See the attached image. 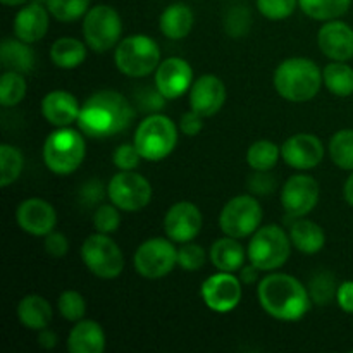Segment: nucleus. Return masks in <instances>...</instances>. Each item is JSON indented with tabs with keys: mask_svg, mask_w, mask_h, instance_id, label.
I'll return each mask as SVG.
<instances>
[{
	"mask_svg": "<svg viewBox=\"0 0 353 353\" xmlns=\"http://www.w3.org/2000/svg\"><path fill=\"white\" fill-rule=\"evenodd\" d=\"M248 188L257 195H269L274 190V179L269 171H255V174L248 179Z\"/></svg>",
	"mask_w": 353,
	"mask_h": 353,
	"instance_id": "nucleus-46",
	"label": "nucleus"
},
{
	"mask_svg": "<svg viewBox=\"0 0 353 353\" xmlns=\"http://www.w3.org/2000/svg\"><path fill=\"white\" fill-rule=\"evenodd\" d=\"M323 83V71L312 59L307 57L286 59L274 71L276 92L293 103L312 100Z\"/></svg>",
	"mask_w": 353,
	"mask_h": 353,
	"instance_id": "nucleus-3",
	"label": "nucleus"
},
{
	"mask_svg": "<svg viewBox=\"0 0 353 353\" xmlns=\"http://www.w3.org/2000/svg\"><path fill=\"white\" fill-rule=\"evenodd\" d=\"M81 200L86 203V205H93V203H99L102 202L103 196H105V190H103V185L97 179H92V181L85 183L81 186Z\"/></svg>",
	"mask_w": 353,
	"mask_h": 353,
	"instance_id": "nucleus-48",
	"label": "nucleus"
},
{
	"mask_svg": "<svg viewBox=\"0 0 353 353\" xmlns=\"http://www.w3.org/2000/svg\"><path fill=\"white\" fill-rule=\"evenodd\" d=\"M247 252L243 245L238 241V238L226 236L219 238L210 247V261L217 271L223 272H236L245 265Z\"/></svg>",
	"mask_w": 353,
	"mask_h": 353,
	"instance_id": "nucleus-25",
	"label": "nucleus"
},
{
	"mask_svg": "<svg viewBox=\"0 0 353 353\" xmlns=\"http://www.w3.org/2000/svg\"><path fill=\"white\" fill-rule=\"evenodd\" d=\"M28 83L24 74L16 71H6L0 79V103L3 107H14L26 97Z\"/></svg>",
	"mask_w": 353,
	"mask_h": 353,
	"instance_id": "nucleus-35",
	"label": "nucleus"
},
{
	"mask_svg": "<svg viewBox=\"0 0 353 353\" xmlns=\"http://www.w3.org/2000/svg\"><path fill=\"white\" fill-rule=\"evenodd\" d=\"M71 353H102L105 350V333L95 321L81 319L76 323L68 338Z\"/></svg>",
	"mask_w": 353,
	"mask_h": 353,
	"instance_id": "nucleus-23",
	"label": "nucleus"
},
{
	"mask_svg": "<svg viewBox=\"0 0 353 353\" xmlns=\"http://www.w3.org/2000/svg\"><path fill=\"white\" fill-rule=\"evenodd\" d=\"M195 23L192 7L183 2H174L162 10L159 17V28L164 37L171 40H183L190 34Z\"/></svg>",
	"mask_w": 353,
	"mask_h": 353,
	"instance_id": "nucleus-24",
	"label": "nucleus"
},
{
	"mask_svg": "<svg viewBox=\"0 0 353 353\" xmlns=\"http://www.w3.org/2000/svg\"><path fill=\"white\" fill-rule=\"evenodd\" d=\"M179 130L186 137H196L203 130V117L195 110H188V112L183 114L181 121H179Z\"/></svg>",
	"mask_w": 353,
	"mask_h": 353,
	"instance_id": "nucleus-47",
	"label": "nucleus"
},
{
	"mask_svg": "<svg viewBox=\"0 0 353 353\" xmlns=\"http://www.w3.org/2000/svg\"><path fill=\"white\" fill-rule=\"evenodd\" d=\"M257 296L264 312L285 323L300 321L310 307L309 290L296 278L281 272L259 281Z\"/></svg>",
	"mask_w": 353,
	"mask_h": 353,
	"instance_id": "nucleus-2",
	"label": "nucleus"
},
{
	"mask_svg": "<svg viewBox=\"0 0 353 353\" xmlns=\"http://www.w3.org/2000/svg\"><path fill=\"white\" fill-rule=\"evenodd\" d=\"M203 217L199 207L192 202L174 203L171 209L168 210L164 217V231L165 236L172 240L174 243H186V241H193L199 236L200 230H202Z\"/></svg>",
	"mask_w": 353,
	"mask_h": 353,
	"instance_id": "nucleus-15",
	"label": "nucleus"
},
{
	"mask_svg": "<svg viewBox=\"0 0 353 353\" xmlns=\"http://www.w3.org/2000/svg\"><path fill=\"white\" fill-rule=\"evenodd\" d=\"M134 100H137L138 109L143 110V112H157L164 107L165 103V97L162 95L161 92L155 88H150V86H143V88L137 90V95H134Z\"/></svg>",
	"mask_w": 353,
	"mask_h": 353,
	"instance_id": "nucleus-44",
	"label": "nucleus"
},
{
	"mask_svg": "<svg viewBox=\"0 0 353 353\" xmlns=\"http://www.w3.org/2000/svg\"><path fill=\"white\" fill-rule=\"evenodd\" d=\"M226 102V86L216 74H203L190 88V107L202 117H212Z\"/></svg>",
	"mask_w": 353,
	"mask_h": 353,
	"instance_id": "nucleus-19",
	"label": "nucleus"
},
{
	"mask_svg": "<svg viewBox=\"0 0 353 353\" xmlns=\"http://www.w3.org/2000/svg\"><path fill=\"white\" fill-rule=\"evenodd\" d=\"M57 343H59V338L54 331H50L48 327L38 331V345H40L41 348H45V350H52V348L57 347Z\"/></svg>",
	"mask_w": 353,
	"mask_h": 353,
	"instance_id": "nucleus-50",
	"label": "nucleus"
},
{
	"mask_svg": "<svg viewBox=\"0 0 353 353\" xmlns=\"http://www.w3.org/2000/svg\"><path fill=\"white\" fill-rule=\"evenodd\" d=\"M281 157L290 168L309 171L324 159V145L316 134L296 133L281 145Z\"/></svg>",
	"mask_w": 353,
	"mask_h": 353,
	"instance_id": "nucleus-16",
	"label": "nucleus"
},
{
	"mask_svg": "<svg viewBox=\"0 0 353 353\" xmlns=\"http://www.w3.org/2000/svg\"><path fill=\"white\" fill-rule=\"evenodd\" d=\"M290 238L293 247L307 255H314L321 252L326 245V234L317 223L299 217L290 228Z\"/></svg>",
	"mask_w": 353,
	"mask_h": 353,
	"instance_id": "nucleus-28",
	"label": "nucleus"
},
{
	"mask_svg": "<svg viewBox=\"0 0 353 353\" xmlns=\"http://www.w3.org/2000/svg\"><path fill=\"white\" fill-rule=\"evenodd\" d=\"M281 148L271 140H259L247 152V162L254 171H271L276 168Z\"/></svg>",
	"mask_w": 353,
	"mask_h": 353,
	"instance_id": "nucleus-32",
	"label": "nucleus"
},
{
	"mask_svg": "<svg viewBox=\"0 0 353 353\" xmlns=\"http://www.w3.org/2000/svg\"><path fill=\"white\" fill-rule=\"evenodd\" d=\"M57 309L61 316L69 323H78L86 314V302L83 295L76 290H65L61 293L57 302Z\"/></svg>",
	"mask_w": 353,
	"mask_h": 353,
	"instance_id": "nucleus-37",
	"label": "nucleus"
},
{
	"mask_svg": "<svg viewBox=\"0 0 353 353\" xmlns=\"http://www.w3.org/2000/svg\"><path fill=\"white\" fill-rule=\"evenodd\" d=\"M324 86L336 97L353 95V68L341 61H333L323 71Z\"/></svg>",
	"mask_w": 353,
	"mask_h": 353,
	"instance_id": "nucleus-30",
	"label": "nucleus"
},
{
	"mask_svg": "<svg viewBox=\"0 0 353 353\" xmlns=\"http://www.w3.org/2000/svg\"><path fill=\"white\" fill-rule=\"evenodd\" d=\"M93 226L99 233H116L121 226L119 207H116L114 203H102V205L97 207L95 214H93Z\"/></svg>",
	"mask_w": 353,
	"mask_h": 353,
	"instance_id": "nucleus-40",
	"label": "nucleus"
},
{
	"mask_svg": "<svg viewBox=\"0 0 353 353\" xmlns=\"http://www.w3.org/2000/svg\"><path fill=\"white\" fill-rule=\"evenodd\" d=\"M259 274H261V269H259L257 265L252 264V262L240 269V279L243 285H254V283H257Z\"/></svg>",
	"mask_w": 353,
	"mask_h": 353,
	"instance_id": "nucleus-51",
	"label": "nucleus"
},
{
	"mask_svg": "<svg viewBox=\"0 0 353 353\" xmlns=\"http://www.w3.org/2000/svg\"><path fill=\"white\" fill-rule=\"evenodd\" d=\"M16 219L24 233L31 234V236H47L55 230L57 212L47 200L33 196V199H26L19 203Z\"/></svg>",
	"mask_w": 353,
	"mask_h": 353,
	"instance_id": "nucleus-18",
	"label": "nucleus"
},
{
	"mask_svg": "<svg viewBox=\"0 0 353 353\" xmlns=\"http://www.w3.org/2000/svg\"><path fill=\"white\" fill-rule=\"evenodd\" d=\"M50 12L47 6L28 2L17 10L14 17V34L26 43H37L47 34Z\"/></svg>",
	"mask_w": 353,
	"mask_h": 353,
	"instance_id": "nucleus-21",
	"label": "nucleus"
},
{
	"mask_svg": "<svg viewBox=\"0 0 353 353\" xmlns=\"http://www.w3.org/2000/svg\"><path fill=\"white\" fill-rule=\"evenodd\" d=\"M17 317L26 330L41 331L52 323L54 310L45 296L26 295L17 305Z\"/></svg>",
	"mask_w": 353,
	"mask_h": 353,
	"instance_id": "nucleus-26",
	"label": "nucleus"
},
{
	"mask_svg": "<svg viewBox=\"0 0 353 353\" xmlns=\"http://www.w3.org/2000/svg\"><path fill=\"white\" fill-rule=\"evenodd\" d=\"M292 238L276 224L262 226L252 234L248 243V261L261 271H274L288 262L292 254Z\"/></svg>",
	"mask_w": 353,
	"mask_h": 353,
	"instance_id": "nucleus-7",
	"label": "nucleus"
},
{
	"mask_svg": "<svg viewBox=\"0 0 353 353\" xmlns=\"http://www.w3.org/2000/svg\"><path fill=\"white\" fill-rule=\"evenodd\" d=\"M319 183L309 174H295L281 190V205L286 216L299 219L316 209L319 202Z\"/></svg>",
	"mask_w": 353,
	"mask_h": 353,
	"instance_id": "nucleus-14",
	"label": "nucleus"
},
{
	"mask_svg": "<svg viewBox=\"0 0 353 353\" xmlns=\"http://www.w3.org/2000/svg\"><path fill=\"white\" fill-rule=\"evenodd\" d=\"M321 52L331 61L347 62L353 57V30L340 19H331L321 26L317 34Z\"/></svg>",
	"mask_w": 353,
	"mask_h": 353,
	"instance_id": "nucleus-20",
	"label": "nucleus"
},
{
	"mask_svg": "<svg viewBox=\"0 0 353 353\" xmlns=\"http://www.w3.org/2000/svg\"><path fill=\"white\" fill-rule=\"evenodd\" d=\"M123 34V21L114 7L99 3L90 7L83 17V37L85 43L97 54L110 50L116 47Z\"/></svg>",
	"mask_w": 353,
	"mask_h": 353,
	"instance_id": "nucleus-8",
	"label": "nucleus"
},
{
	"mask_svg": "<svg viewBox=\"0 0 353 353\" xmlns=\"http://www.w3.org/2000/svg\"><path fill=\"white\" fill-rule=\"evenodd\" d=\"M299 6L312 19L331 21L347 14L352 0H299Z\"/></svg>",
	"mask_w": 353,
	"mask_h": 353,
	"instance_id": "nucleus-31",
	"label": "nucleus"
},
{
	"mask_svg": "<svg viewBox=\"0 0 353 353\" xmlns=\"http://www.w3.org/2000/svg\"><path fill=\"white\" fill-rule=\"evenodd\" d=\"M336 302L343 312L353 314V281H345L338 285Z\"/></svg>",
	"mask_w": 353,
	"mask_h": 353,
	"instance_id": "nucleus-49",
	"label": "nucleus"
},
{
	"mask_svg": "<svg viewBox=\"0 0 353 353\" xmlns=\"http://www.w3.org/2000/svg\"><path fill=\"white\" fill-rule=\"evenodd\" d=\"M110 202L124 212L145 209L152 200V185L147 178L134 171H119L107 185Z\"/></svg>",
	"mask_w": 353,
	"mask_h": 353,
	"instance_id": "nucleus-12",
	"label": "nucleus"
},
{
	"mask_svg": "<svg viewBox=\"0 0 353 353\" xmlns=\"http://www.w3.org/2000/svg\"><path fill=\"white\" fill-rule=\"evenodd\" d=\"M141 155L134 143H123L114 150L112 161L119 171H134L140 165Z\"/></svg>",
	"mask_w": 353,
	"mask_h": 353,
	"instance_id": "nucleus-43",
	"label": "nucleus"
},
{
	"mask_svg": "<svg viewBox=\"0 0 353 353\" xmlns=\"http://www.w3.org/2000/svg\"><path fill=\"white\" fill-rule=\"evenodd\" d=\"M31 2H37V3H43V6H47V0H31Z\"/></svg>",
	"mask_w": 353,
	"mask_h": 353,
	"instance_id": "nucleus-54",
	"label": "nucleus"
},
{
	"mask_svg": "<svg viewBox=\"0 0 353 353\" xmlns=\"http://www.w3.org/2000/svg\"><path fill=\"white\" fill-rule=\"evenodd\" d=\"M134 269L147 279H161L171 274L178 264V248L169 238H150L137 248Z\"/></svg>",
	"mask_w": 353,
	"mask_h": 353,
	"instance_id": "nucleus-11",
	"label": "nucleus"
},
{
	"mask_svg": "<svg viewBox=\"0 0 353 353\" xmlns=\"http://www.w3.org/2000/svg\"><path fill=\"white\" fill-rule=\"evenodd\" d=\"M81 105L72 93L65 90H54L41 100V114L48 124L55 128H68L78 123Z\"/></svg>",
	"mask_w": 353,
	"mask_h": 353,
	"instance_id": "nucleus-22",
	"label": "nucleus"
},
{
	"mask_svg": "<svg viewBox=\"0 0 353 353\" xmlns=\"http://www.w3.org/2000/svg\"><path fill=\"white\" fill-rule=\"evenodd\" d=\"M90 2L92 0H47V9L61 23H74L86 16Z\"/></svg>",
	"mask_w": 353,
	"mask_h": 353,
	"instance_id": "nucleus-36",
	"label": "nucleus"
},
{
	"mask_svg": "<svg viewBox=\"0 0 353 353\" xmlns=\"http://www.w3.org/2000/svg\"><path fill=\"white\" fill-rule=\"evenodd\" d=\"M0 2L7 7H17V6H24V3H28V0H0Z\"/></svg>",
	"mask_w": 353,
	"mask_h": 353,
	"instance_id": "nucleus-53",
	"label": "nucleus"
},
{
	"mask_svg": "<svg viewBox=\"0 0 353 353\" xmlns=\"http://www.w3.org/2000/svg\"><path fill=\"white\" fill-rule=\"evenodd\" d=\"M86 143L83 134L72 128H57L50 133L43 145L45 165L54 174L68 176L83 164Z\"/></svg>",
	"mask_w": 353,
	"mask_h": 353,
	"instance_id": "nucleus-4",
	"label": "nucleus"
},
{
	"mask_svg": "<svg viewBox=\"0 0 353 353\" xmlns=\"http://www.w3.org/2000/svg\"><path fill=\"white\" fill-rule=\"evenodd\" d=\"M330 157L345 171H353V130H340L330 140Z\"/></svg>",
	"mask_w": 353,
	"mask_h": 353,
	"instance_id": "nucleus-34",
	"label": "nucleus"
},
{
	"mask_svg": "<svg viewBox=\"0 0 353 353\" xmlns=\"http://www.w3.org/2000/svg\"><path fill=\"white\" fill-rule=\"evenodd\" d=\"M207 254L200 245L186 241L178 248V265L188 272L200 271L205 265Z\"/></svg>",
	"mask_w": 353,
	"mask_h": 353,
	"instance_id": "nucleus-41",
	"label": "nucleus"
},
{
	"mask_svg": "<svg viewBox=\"0 0 353 353\" xmlns=\"http://www.w3.org/2000/svg\"><path fill=\"white\" fill-rule=\"evenodd\" d=\"M24 168V159L19 148L9 143L0 145V186L7 188L21 176Z\"/></svg>",
	"mask_w": 353,
	"mask_h": 353,
	"instance_id": "nucleus-33",
	"label": "nucleus"
},
{
	"mask_svg": "<svg viewBox=\"0 0 353 353\" xmlns=\"http://www.w3.org/2000/svg\"><path fill=\"white\" fill-rule=\"evenodd\" d=\"M193 85V69L181 57H169L161 61L155 69V86L168 100L179 99L190 92Z\"/></svg>",
	"mask_w": 353,
	"mask_h": 353,
	"instance_id": "nucleus-17",
	"label": "nucleus"
},
{
	"mask_svg": "<svg viewBox=\"0 0 353 353\" xmlns=\"http://www.w3.org/2000/svg\"><path fill=\"white\" fill-rule=\"evenodd\" d=\"M114 62L124 76L145 78L161 64V48L147 34H131L117 43Z\"/></svg>",
	"mask_w": 353,
	"mask_h": 353,
	"instance_id": "nucleus-6",
	"label": "nucleus"
},
{
	"mask_svg": "<svg viewBox=\"0 0 353 353\" xmlns=\"http://www.w3.org/2000/svg\"><path fill=\"white\" fill-rule=\"evenodd\" d=\"M31 43L19 40V38H7L2 41L0 47V61L7 71H16L21 74H26L34 69L37 57H34Z\"/></svg>",
	"mask_w": 353,
	"mask_h": 353,
	"instance_id": "nucleus-27",
	"label": "nucleus"
},
{
	"mask_svg": "<svg viewBox=\"0 0 353 353\" xmlns=\"http://www.w3.org/2000/svg\"><path fill=\"white\" fill-rule=\"evenodd\" d=\"M343 196H345V200H347L348 205L353 207V171H352V174L347 178V181H345Z\"/></svg>",
	"mask_w": 353,
	"mask_h": 353,
	"instance_id": "nucleus-52",
	"label": "nucleus"
},
{
	"mask_svg": "<svg viewBox=\"0 0 353 353\" xmlns=\"http://www.w3.org/2000/svg\"><path fill=\"white\" fill-rule=\"evenodd\" d=\"M241 279L234 276V272H223L210 276L203 281L200 295L203 303L210 310L219 314H228L234 310L240 303L243 290H241Z\"/></svg>",
	"mask_w": 353,
	"mask_h": 353,
	"instance_id": "nucleus-13",
	"label": "nucleus"
},
{
	"mask_svg": "<svg viewBox=\"0 0 353 353\" xmlns=\"http://www.w3.org/2000/svg\"><path fill=\"white\" fill-rule=\"evenodd\" d=\"M336 279L330 272H321L316 278L310 281L309 295L312 302H316L317 305H326L331 300L336 299Z\"/></svg>",
	"mask_w": 353,
	"mask_h": 353,
	"instance_id": "nucleus-38",
	"label": "nucleus"
},
{
	"mask_svg": "<svg viewBox=\"0 0 353 353\" xmlns=\"http://www.w3.org/2000/svg\"><path fill=\"white\" fill-rule=\"evenodd\" d=\"M262 207L259 200L252 195L233 196L223 207L219 216V226L226 236L241 240L248 238L261 228Z\"/></svg>",
	"mask_w": 353,
	"mask_h": 353,
	"instance_id": "nucleus-10",
	"label": "nucleus"
},
{
	"mask_svg": "<svg viewBox=\"0 0 353 353\" xmlns=\"http://www.w3.org/2000/svg\"><path fill=\"white\" fill-rule=\"evenodd\" d=\"M299 0H257L259 12L271 21L288 19L295 12Z\"/></svg>",
	"mask_w": 353,
	"mask_h": 353,
	"instance_id": "nucleus-42",
	"label": "nucleus"
},
{
	"mask_svg": "<svg viewBox=\"0 0 353 353\" xmlns=\"http://www.w3.org/2000/svg\"><path fill=\"white\" fill-rule=\"evenodd\" d=\"M81 261L92 274L102 279H114L124 271V255L116 241L97 231L81 245Z\"/></svg>",
	"mask_w": 353,
	"mask_h": 353,
	"instance_id": "nucleus-9",
	"label": "nucleus"
},
{
	"mask_svg": "<svg viewBox=\"0 0 353 353\" xmlns=\"http://www.w3.org/2000/svg\"><path fill=\"white\" fill-rule=\"evenodd\" d=\"M252 14L248 7L236 6L228 10L224 17V30L231 38H243L250 31Z\"/></svg>",
	"mask_w": 353,
	"mask_h": 353,
	"instance_id": "nucleus-39",
	"label": "nucleus"
},
{
	"mask_svg": "<svg viewBox=\"0 0 353 353\" xmlns=\"http://www.w3.org/2000/svg\"><path fill=\"white\" fill-rule=\"evenodd\" d=\"M86 47L78 38L62 37L50 47V61L61 69H76L85 62Z\"/></svg>",
	"mask_w": 353,
	"mask_h": 353,
	"instance_id": "nucleus-29",
	"label": "nucleus"
},
{
	"mask_svg": "<svg viewBox=\"0 0 353 353\" xmlns=\"http://www.w3.org/2000/svg\"><path fill=\"white\" fill-rule=\"evenodd\" d=\"M133 143L145 161L159 162L171 155L178 145V128L171 117L150 114L138 124Z\"/></svg>",
	"mask_w": 353,
	"mask_h": 353,
	"instance_id": "nucleus-5",
	"label": "nucleus"
},
{
	"mask_svg": "<svg viewBox=\"0 0 353 353\" xmlns=\"http://www.w3.org/2000/svg\"><path fill=\"white\" fill-rule=\"evenodd\" d=\"M134 119V109L124 95L114 90L93 93L81 107L78 126L92 138H109L123 133Z\"/></svg>",
	"mask_w": 353,
	"mask_h": 353,
	"instance_id": "nucleus-1",
	"label": "nucleus"
},
{
	"mask_svg": "<svg viewBox=\"0 0 353 353\" xmlns=\"http://www.w3.org/2000/svg\"><path fill=\"white\" fill-rule=\"evenodd\" d=\"M45 252L54 259H62L68 255L69 252V240L65 238L64 233L59 231H52L45 236Z\"/></svg>",
	"mask_w": 353,
	"mask_h": 353,
	"instance_id": "nucleus-45",
	"label": "nucleus"
}]
</instances>
